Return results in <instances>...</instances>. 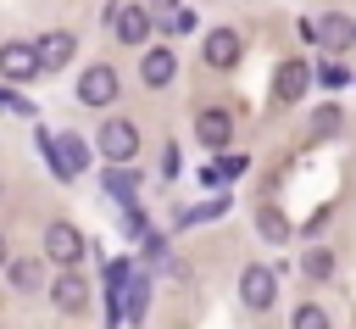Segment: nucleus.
I'll return each instance as SVG.
<instances>
[{
  "mask_svg": "<svg viewBox=\"0 0 356 329\" xmlns=\"http://www.w3.org/2000/svg\"><path fill=\"white\" fill-rule=\"evenodd\" d=\"M83 251H89V240L78 234V223H50L44 229V262H56L61 273H72L83 262Z\"/></svg>",
  "mask_w": 356,
  "mask_h": 329,
  "instance_id": "nucleus-1",
  "label": "nucleus"
},
{
  "mask_svg": "<svg viewBox=\"0 0 356 329\" xmlns=\"http://www.w3.org/2000/svg\"><path fill=\"white\" fill-rule=\"evenodd\" d=\"M111 33H117V45H145L156 28H150V6H139V0H122V6H111Z\"/></svg>",
  "mask_w": 356,
  "mask_h": 329,
  "instance_id": "nucleus-2",
  "label": "nucleus"
},
{
  "mask_svg": "<svg viewBox=\"0 0 356 329\" xmlns=\"http://www.w3.org/2000/svg\"><path fill=\"white\" fill-rule=\"evenodd\" d=\"M300 33H306V39H317L328 56H339V50H350V45H356V22H350V17H339V11H328V17L306 22Z\"/></svg>",
  "mask_w": 356,
  "mask_h": 329,
  "instance_id": "nucleus-3",
  "label": "nucleus"
},
{
  "mask_svg": "<svg viewBox=\"0 0 356 329\" xmlns=\"http://www.w3.org/2000/svg\"><path fill=\"white\" fill-rule=\"evenodd\" d=\"M100 156L106 162H134L139 156V128L128 117H106L100 123Z\"/></svg>",
  "mask_w": 356,
  "mask_h": 329,
  "instance_id": "nucleus-4",
  "label": "nucleus"
},
{
  "mask_svg": "<svg viewBox=\"0 0 356 329\" xmlns=\"http://www.w3.org/2000/svg\"><path fill=\"white\" fill-rule=\"evenodd\" d=\"M273 296H278V279H273L261 262H250V268L239 273V301H245L250 312H267V307H273Z\"/></svg>",
  "mask_w": 356,
  "mask_h": 329,
  "instance_id": "nucleus-5",
  "label": "nucleus"
},
{
  "mask_svg": "<svg viewBox=\"0 0 356 329\" xmlns=\"http://www.w3.org/2000/svg\"><path fill=\"white\" fill-rule=\"evenodd\" d=\"M78 100H83V106H111V100H117V72H111L106 61L89 67V72L78 78Z\"/></svg>",
  "mask_w": 356,
  "mask_h": 329,
  "instance_id": "nucleus-6",
  "label": "nucleus"
},
{
  "mask_svg": "<svg viewBox=\"0 0 356 329\" xmlns=\"http://www.w3.org/2000/svg\"><path fill=\"white\" fill-rule=\"evenodd\" d=\"M0 72H6L11 84H28V78H39V56H33V45H22V39L0 45Z\"/></svg>",
  "mask_w": 356,
  "mask_h": 329,
  "instance_id": "nucleus-7",
  "label": "nucleus"
},
{
  "mask_svg": "<svg viewBox=\"0 0 356 329\" xmlns=\"http://www.w3.org/2000/svg\"><path fill=\"white\" fill-rule=\"evenodd\" d=\"M195 134H200V145L222 151V145L234 139V112H222V106H206V112L195 117Z\"/></svg>",
  "mask_w": 356,
  "mask_h": 329,
  "instance_id": "nucleus-8",
  "label": "nucleus"
},
{
  "mask_svg": "<svg viewBox=\"0 0 356 329\" xmlns=\"http://www.w3.org/2000/svg\"><path fill=\"white\" fill-rule=\"evenodd\" d=\"M72 50H78V45H72V33L50 28V33L33 45V56H39V72H56V67H67V61H72Z\"/></svg>",
  "mask_w": 356,
  "mask_h": 329,
  "instance_id": "nucleus-9",
  "label": "nucleus"
},
{
  "mask_svg": "<svg viewBox=\"0 0 356 329\" xmlns=\"http://www.w3.org/2000/svg\"><path fill=\"white\" fill-rule=\"evenodd\" d=\"M239 50H245V45H239L234 28H211V33H206V67H217V72H228V67L239 61Z\"/></svg>",
  "mask_w": 356,
  "mask_h": 329,
  "instance_id": "nucleus-10",
  "label": "nucleus"
},
{
  "mask_svg": "<svg viewBox=\"0 0 356 329\" xmlns=\"http://www.w3.org/2000/svg\"><path fill=\"white\" fill-rule=\"evenodd\" d=\"M150 28L156 33H189L195 28V11L178 6V0H150Z\"/></svg>",
  "mask_w": 356,
  "mask_h": 329,
  "instance_id": "nucleus-11",
  "label": "nucleus"
},
{
  "mask_svg": "<svg viewBox=\"0 0 356 329\" xmlns=\"http://www.w3.org/2000/svg\"><path fill=\"white\" fill-rule=\"evenodd\" d=\"M50 301H56L61 312H83V307H89V279H83V273H61V279L50 284Z\"/></svg>",
  "mask_w": 356,
  "mask_h": 329,
  "instance_id": "nucleus-12",
  "label": "nucleus"
},
{
  "mask_svg": "<svg viewBox=\"0 0 356 329\" xmlns=\"http://www.w3.org/2000/svg\"><path fill=\"white\" fill-rule=\"evenodd\" d=\"M306 84H312V67H306V61H284L278 78H273V95H278V100H300Z\"/></svg>",
  "mask_w": 356,
  "mask_h": 329,
  "instance_id": "nucleus-13",
  "label": "nucleus"
},
{
  "mask_svg": "<svg viewBox=\"0 0 356 329\" xmlns=\"http://www.w3.org/2000/svg\"><path fill=\"white\" fill-rule=\"evenodd\" d=\"M172 72H178V56H172V50H145V61H139V78H145L150 89L172 84Z\"/></svg>",
  "mask_w": 356,
  "mask_h": 329,
  "instance_id": "nucleus-14",
  "label": "nucleus"
},
{
  "mask_svg": "<svg viewBox=\"0 0 356 329\" xmlns=\"http://www.w3.org/2000/svg\"><path fill=\"white\" fill-rule=\"evenodd\" d=\"M6 273H11L17 290H39V284H44V257H11Z\"/></svg>",
  "mask_w": 356,
  "mask_h": 329,
  "instance_id": "nucleus-15",
  "label": "nucleus"
},
{
  "mask_svg": "<svg viewBox=\"0 0 356 329\" xmlns=\"http://www.w3.org/2000/svg\"><path fill=\"white\" fill-rule=\"evenodd\" d=\"M256 229H261L267 240H284V234H289V223H284L278 206H261V212H256Z\"/></svg>",
  "mask_w": 356,
  "mask_h": 329,
  "instance_id": "nucleus-16",
  "label": "nucleus"
},
{
  "mask_svg": "<svg viewBox=\"0 0 356 329\" xmlns=\"http://www.w3.org/2000/svg\"><path fill=\"white\" fill-rule=\"evenodd\" d=\"M289 329H328V312H323L317 301H300V307H295V323H289Z\"/></svg>",
  "mask_w": 356,
  "mask_h": 329,
  "instance_id": "nucleus-17",
  "label": "nucleus"
},
{
  "mask_svg": "<svg viewBox=\"0 0 356 329\" xmlns=\"http://www.w3.org/2000/svg\"><path fill=\"white\" fill-rule=\"evenodd\" d=\"M300 273H306V279H328V273H334V257H328V251H306V257H300Z\"/></svg>",
  "mask_w": 356,
  "mask_h": 329,
  "instance_id": "nucleus-18",
  "label": "nucleus"
},
{
  "mask_svg": "<svg viewBox=\"0 0 356 329\" xmlns=\"http://www.w3.org/2000/svg\"><path fill=\"white\" fill-rule=\"evenodd\" d=\"M317 78H323V84H328V89H339V84H345V78H350V72H345V61H339V56H328V61H323V67H317Z\"/></svg>",
  "mask_w": 356,
  "mask_h": 329,
  "instance_id": "nucleus-19",
  "label": "nucleus"
},
{
  "mask_svg": "<svg viewBox=\"0 0 356 329\" xmlns=\"http://www.w3.org/2000/svg\"><path fill=\"white\" fill-rule=\"evenodd\" d=\"M312 117H317V123H312V134H334V128H339V112H334V106H317Z\"/></svg>",
  "mask_w": 356,
  "mask_h": 329,
  "instance_id": "nucleus-20",
  "label": "nucleus"
},
{
  "mask_svg": "<svg viewBox=\"0 0 356 329\" xmlns=\"http://www.w3.org/2000/svg\"><path fill=\"white\" fill-rule=\"evenodd\" d=\"M234 173H245V156H222V167H211L206 178H234Z\"/></svg>",
  "mask_w": 356,
  "mask_h": 329,
  "instance_id": "nucleus-21",
  "label": "nucleus"
},
{
  "mask_svg": "<svg viewBox=\"0 0 356 329\" xmlns=\"http://www.w3.org/2000/svg\"><path fill=\"white\" fill-rule=\"evenodd\" d=\"M128 312H134V318L145 312V279H134V290H128Z\"/></svg>",
  "mask_w": 356,
  "mask_h": 329,
  "instance_id": "nucleus-22",
  "label": "nucleus"
},
{
  "mask_svg": "<svg viewBox=\"0 0 356 329\" xmlns=\"http://www.w3.org/2000/svg\"><path fill=\"white\" fill-rule=\"evenodd\" d=\"M6 262H11V245H6V234H0V268H6Z\"/></svg>",
  "mask_w": 356,
  "mask_h": 329,
  "instance_id": "nucleus-23",
  "label": "nucleus"
}]
</instances>
